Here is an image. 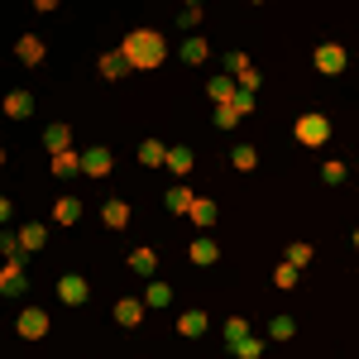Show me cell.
Returning <instances> with one entry per match:
<instances>
[{"label": "cell", "mask_w": 359, "mask_h": 359, "mask_svg": "<svg viewBox=\"0 0 359 359\" xmlns=\"http://www.w3.org/2000/svg\"><path fill=\"white\" fill-rule=\"evenodd\" d=\"M57 172V177H62V172H77V168H82V154H72V149H62V154H53V163H48Z\"/></svg>", "instance_id": "cell-23"}, {"label": "cell", "mask_w": 359, "mask_h": 359, "mask_svg": "<svg viewBox=\"0 0 359 359\" xmlns=\"http://www.w3.org/2000/svg\"><path fill=\"white\" fill-rule=\"evenodd\" d=\"M206 53H211L206 39H187V43H182V57H187V62H206Z\"/></svg>", "instance_id": "cell-27"}, {"label": "cell", "mask_w": 359, "mask_h": 359, "mask_svg": "<svg viewBox=\"0 0 359 359\" xmlns=\"http://www.w3.org/2000/svg\"><path fill=\"white\" fill-rule=\"evenodd\" d=\"M101 221L111 225V230H125V225H130V206H125V201H106V206H101Z\"/></svg>", "instance_id": "cell-13"}, {"label": "cell", "mask_w": 359, "mask_h": 359, "mask_svg": "<svg viewBox=\"0 0 359 359\" xmlns=\"http://www.w3.org/2000/svg\"><path fill=\"white\" fill-rule=\"evenodd\" d=\"M115 321H120V326H139V321H144V302H139V297H120V302H115Z\"/></svg>", "instance_id": "cell-9"}, {"label": "cell", "mask_w": 359, "mask_h": 359, "mask_svg": "<svg viewBox=\"0 0 359 359\" xmlns=\"http://www.w3.org/2000/svg\"><path fill=\"white\" fill-rule=\"evenodd\" d=\"M196 201H201V196H192L187 187H172V192H168V211H172V216H192Z\"/></svg>", "instance_id": "cell-12"}, {"label": "cell", "mask_w": 359, "mask_h": 359, "mask_svg": "<svg viewBox=\"0 0 359 359\" xmlns=\"http://www.w3.org/2000/svg\"><path fill=\"white\" fill-rule=\"evenodd\" d=\"M125 67H130V62H125V53H106V57H101V77H120Z\"/></svg>", "instance_id": "cell-28"}, {"label": "cell", "mask_w": 359, "mask_h": 359, "mask_svg": "<svg viewBox=\"0 0 359 359\" xmlns=\"http://www.w3.org/2000/svg\"><path fill=\"white\" fill-rule=\"evenodd\" d=\"M225 345H230V350H240V345H245L249 340V321H240V316H235V321H225Z\"/></svg>", "instance_id": "cell-19"}, {"label": "cell", "mask_w": 359, "mask_h": 359, "mask_svg": "<svg viewBox=\"0 0 359 359\" xmlns=\"http://www.w3.org/2000/svg\"><path fill=\"white\" fill-rule=\"evenodd\" d=\"M287 264H292V269H306V264H311V245H292L287 249Z\"/></svg>", "instance_id": "cell-32"}, {"label": "cell", "mask_w": 359, "mask_h": 359, "mask_svg": "<svg viewBox=\"0 0 359 359\" xmlns=\"http://www.w3.org/2000/svg\"><path fill=\"white\" fill-rule=\"evenodd\" d=\"M211 91V101L216 106H230V101H240V82H230V77H216V82H206Z\"/></svg>", "instance_id": "cell-10"}, {"label": "cell", "mask_w": 359, "mask_h": 359, "mask_svg": "<svg viewBox=\"0 0 359 359\" xmlns=\"http://www.w3.org/2000/svg\"><path fill=\"white\" fill-rule=\"evenodd\" d=\"M321 172H326V182H340V177H345V163H326Z\"/></svg>", "instance_id": "cell-35"}, {"label": "cell", "mask_w": 359, "mask_h": 359, "mask_svg": "<svg viewBox=\"0 0 359 359\" xmlns=\"http://www.w3.org/2000/svg\"><path fill=\"white\" fill-rule=\"evenodd\" d=\"M230 72H240V77H245V72H249V57L235 53V57H230Z\"/></svg>", "instance_id": "cell-36"}, {"label": "cell", "mask_w": 359, "mask_h": 359, "mask_svg": "<svg viewBox=\"0 0 359 359\" xmlns=\"http://www.w3.org/2000/svg\"><path fill=\"white\" fill-rule=\"evenodd\" d=\"M292 135H297V144H302V149H321V144L331 139V120L311 111V115H302V120L292 125Z\"/></svg>", "instance_id": "cell-2"}, {"label": "cell", "mask_w": 359, "mask_h": 359, "mask_svg": "<svg viewBox=\"0 0 359 359\" xmlns=\"http://www.w3.org/2000/svg\"><path fill=\"white\" fill-rule=\"evenodd\" d=\"M130 269H135V273H154V269H158V254H154V249L144 245V249H135V254H130Z\"/></svg>", "instance_id": "cell-16"}, {"label": "cell", "mask_w": 359, "mask_h": 359, "mask_svg": "<svg viewBox=\"0 0 359 359\" xmlns=\"http://www.w3.org/2000/svg\"><path fill=\"white\" fill-rule=\"evenodd\" d=\"M216 216H221V211H216V201H206V196L192 206V221L201 225V230H211V225H216Z\"/></svg>", "instance_id": "cell-22"}, {"label": "cell", "mask_w": 359, "mask_h": 359, "mask_svg": "<svg viewBox=\"0 0 359 359\" xmlns=\"http://www.w3.org/2000/svg\"><path fill=\"white\" fill-rule=\"evenodd\" d=\"M273 283H278V287H292V283H297V269H292V264L283 259V264L273 269Z\"/></svg>", "instance_id": "cell-31"}, {"label": "cell", "mask_w": 359, "mask_h": 359, "mask_svg": "<svg viewBox=\"0 0 359 359\" xmlns=\"http://www.w3.org/2000/svg\"><path fill=\"white\" fill-rule=\"evenodd\" d=\"M43 144H48L53 154H62V149H72V130H67V125H48V130H43Z\"/></svg>", "instance_id": "cell-15"}, {"label": "cell", "mask_w": 359, "mask_h": 359, "mask_svg": "<svg viewBox=\"0 0 359 359\" xmlns=\"http://www.w3.org/2000/svg\"><path fill=\"white\" fill-rule=\"evenodd\" d=\"M249 111H254V96H240V101H230V106H221V111H216V125H221V130H230V125H240Z\"/></svg>", "instance_id": "cell-6"}, {"label": "cell", "mask_w": 359, "mask_h": 359, "mask_svg": "<svg viewBox=\"0 0 359 359\" xmlns=\"http://www.w3.org/2000/svg\"><path fill=\"white\" fill-rule=\"evenodd\" d=\"M139 163H144V168H158V163H168V149L158 144V139H144V144H139Z\"/></svg>", "instance_id": "cell-14"}, {"label": "cell", "mask_w": 359, "mask_h": 359, "mask_svg": "<svg viewBox=\"0 0 359 359\" xmlns=\"http://www.w3.org/2000/svg\"><path fill=\"white\" fill-rule=\"evenodd\" d=\"M345 62H350V57H345L340 43H321V48H316V72H326V77H340Z\"/></svg>", "instance_id": "cell-3"}, {"label": "cell", "mask_w": 359, "mask_h": 359, "mask_svg": "<svg viewBox=\"0 0 359 359\" xmlns=\"http://www.w3.org/2000/svg\"><path fill=\"white\" fill-rule=\"evenodd\" d=\"M0 287H5V292H20V287H25V269H20V259H10V264H5Z\"/></svg>", "instance_id": "cell-20"}, {"label": "cell", "mask_w": 359, "mask_h": 359, "mask_svg": "<svg viewBox=\"0 0 359 359\" xmlns=\"http://www.w3.org/2000/svg\"><path fill=\"white\" fill-rule=\"evenodd\" d=\"M230 158H235V168H240V172H249V168L259 163V154H254V149H249V144H240V149H235V154H230Z\"/></svg>", "instance_id": "cell-30"}, {"label": "cell", "mask_w": 359, "mask_h": 359, "mask_svg": "<svg viewBox=\"0 0 359 359\" xmlns=\"http://www.w3.org/2000/svg\"><path fill=\"white\" fill-rule=\"evenodd\" d=\"M192 149H168V168H172V172H177V177H187V172H192Z\"/></svg>", "instance_id": "cell-21"}, {"label": "cell", "mask_w": 359, "mask_h": 359, "mask_svg": "<svg viewBox=\"0 0 359 359\" xmlns=\"http://www.w3.org/2000/svg\"><path fill=\"white\" fill-rule=\"evenodd\" d=\"M177 335H187V340L206 335V311H182L177 316Z\"/></svg>", "instance_id": "cell-11"}, {"label": "cell", "mask_w": 359, "mask_h": 359, "mask_svg": "<svg viewBox=\"0 0 359 359\" xmlns=\"http://www.w3.org/2000/svg\"><path fill=\"white\" fill-rule=\"evenodd\" d=\"M292 331H297L292 316H273V321H269V335H273V340H292Z\"/></svg>", "instance_id": "cell-29"}, {"label": "cell", "mask_w": 359, "mask_h": 359, "mask_svg": "<svg viewBox=\"0 0 359 359\" xmlns=\"http://www.w3.org/2000/svg\"><path fill=\"white\" fill-rule=\"evenodd\" d=\"M82 172L86 177H106V172H111V149H91V154H82Z\"/></svg>", "instance_id": "cell-8"}, {"label": "cell", "mask_w": 359, "mask_h": 359, "mask_svg": "<svg viewBox=\"0 0 359 359\" xmlns=\"http://www.w3.org/2000/svg\"><path fill=\"white\" fill-rule=\"evenodd\" d=\"M43 240H48L43 225H25V230H20V249H43Z\"/></svg>", "instance_id": "cell-24"}, {"label": "cell", "mask_w": 359, "mask_h": 359, "mask_svg": "<svg viewBox=\"0 0 359 359\" xmlns=\"http://www.w3.org/2000/svg\"><path fill=\"white\" fill-rule=\"evenodd\" d=\"M53 221L57 225H77L82 221V201H77V196H57L53 201Z\"/></svg>", "instance_id": "cell-7"}, {"label": "cell", "mask_w": 359, "mask_h": 359, "mask_svg": "<svg viewBox=\"0 0 359 359\" xmlns=\"http://www.w3.org/2000/svg\"><path fill=\"white\" fill-rule=\"evenodd\" d=\"M355 249H359V230H355Z\"/></svg>", "instance_id": "cell-37"}, {"label": "cell", "mask_w": 359, "mask_h": 359, "mask_svg": "<svg viewBox=\"0 0 359 359\" xmlns=\"http://www.w3.org/2000/svg\"><path fill=\"white\" fill-rule=\"evenodd\" d=\"M120 53L130 67H158L168 57V43L158 29H135V34H125V43H120Z\"/></svg>", "instance_id": "cell-1"}, {"label": "cell", "mask_w": 359, "mask_h": 359, "mask_svg": "<svg viewBox=\"0 0 359 359\" xmlns=\"http://www.w3.org/2000/svg\"><path fill=\"white\" fill-rule=\"evenodd\" d=\"M172 302V287L168 283H149V292H144V306H168Z\"/></svg>", "instance_id": "cell-25"}, {"label": "cell", "mask_w": 359, "mask_h": 359, "mask_svg": "<svg viewBox=\"0 0 359 359\" xmlns=\"http://www.w3.org/2000/svg\"><path fill=\"white\" fill-rule=\"evenodd\" d=\"M15 326H20V335H25V340H39V335H48V311H39V306H25Z\"/></svg>", "instance_id": "cell-5"}, {"label": "cell", "mask_w": 359, "mask_h": 359, "mask_svg": "<svg viewBox=\"0 0 359 359\" xmlns=\"http://www.w3.org/2000/svg\"><path fill=\"white\" fill-rule=\"evenodd\" d=\"M216 254H221V249H216V240H211V235L192 240V264H216Z\"/></svg>", "instance_id": "cell-18"}, {"label": "cell", "mask_w": 359, "mask_h": 359, "mask_svg": "<svg viewBox=\"0 0 359 359\" xmlns=\"http://www.w3.org/2000/svg\"><path fill=\"white\" fill-rule=\"evenodd\" d=\"M235 355H240V359H259V355H264V345H259V340L249 335V340H245V345H240V350H235Z\"/></svg>", "instance_id": "cell-33"}, {"label": "cell", "mask_w": 359, "mask_h": 359, "mask_svg": "<svg viewBox=\"0 0 359 359\" xmlns=\"http://www.w3.org/2000/svg\"><path fill=\"white\" fill-rule=\"evenodd\" d=\"M20 57H25V62H43V39H34V34L20 39Z\"/></svg>", "instance_id": "cell-26"}, {"label": "cell", "mask_w": 359, "mask_h": 359, "mask_svg": "<svg viewBox=\"0 0 359 359\" xmlns=\"http://www.w3.org/2000/svg\"><path fill=\"white\" fill-rule=\"evenodd\" d=\"M86 292H91V287H86V278H82V273H62V278H57V297H62L67 306H82V302H86Z\"/></svg>", "instance_id": "cell-4"}, {"label": "cell", "mask_w": 359, "mask_h": 359, "mask_svg": "<svg viewBox=\"0 0 359 359\" xmlns=\"http://www.w3.org/2000/svg\"><path fill=\"white\" fill-rule=\"evenodd\" d=\"M254 86H259V72H254V67H249L245 77H240V96H254Z\"/></svg>", "instance_id": "cell-34"}, {"label": "cell", "mask_w": 359, "mask_h": 359, "mask_svg": "<svg viewBox=\"0 0 359 359\" xmlns=\"http://www.w3.org/2000/svg\"><path fill=\"white\" fill-rule=\"evenodd\" d=\"M29 111H34V96H29V91H10V96H5V115L20 120V115H29Z\"/></svg>", "instance_id": "cell-17"}]
</instances>
